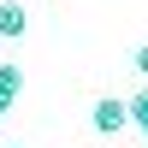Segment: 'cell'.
I'll use <instances>...</instances> for the list:
<instances>
[{"label":"cell","instance_id":"obj_1","mask_svg":"<svg viewBox=\"0 0 148 148\" xmlns=\"http://www.w3.org/2000/svg\"><path fill=\"white\" fill-rule=\"evenodd\" d=\"M89 125L101 130V136H113V130H125V125H130V107H125V101H113V95H101V101H95V113H89Z\"/></svg>","mask_w":148,"mask_h":148},{"label":"cell","instance_id":"obj_2","mask_svg":"<svg viewBox=\"0 0 148 148\" xmlns=\"http://www.w3.org/2000/svg\"><path fill=\"white\" fill-rule=\"evenodd\" d=\"M24 30H30V12H24L18 0H6V6H0V42H18Z\"/></svg>","mask_w":148,"mask_h":148},{"label":"cell","instance_id":"obj_3","mask_svg":"<svg viewBox=\"0 0 148 148\" xmlns=\"http://www.w3.org/2000/svg\"><path fill=\"white\" fill-rule=\"evenodd\" d=\"M18 95H24V71H18V65H0V113H6Z\"/></svg>","mask_w":148,"mask_h":148},{"label":"cell","instance_id":"obj_4","mask_svg":"<svg viewBox=\"0 0 148 148\" xmlns=\"http://www.w3.org/2000/svg\"><path fill=\"white\" fill-rule=\"evenodd\" d=\"M125 107H130V125H136L142 136H148V89H136V95H130Z\"/></svg>","mask_w":148,"mask_h":148},{"label":"cell","instance_id":"obj_5","mask_svg":"<svg viewBox=\"0 0 148 148\" xmlns=\"http://www.w3.org/2000/svg\"><path fill=\"white\" fill-rule=\"evenodd\" d=\"M136 71H142V77H148V42L136 47Z\"/></svg>","mask_w":148,"mask_h":148},{"label":"cell","instance_id":"obj_6","mask_svg":"<svg viewBox=\"0 0 148 148\" xmlns=\"http://www.w3.org/2000/svg\"><path fill=\"white\" fill-rule=\"evenodd\" d=\"M0 148H24V142H0Z\"/></svg>","mask_w":148,"mask_h":148}]
</instances>
